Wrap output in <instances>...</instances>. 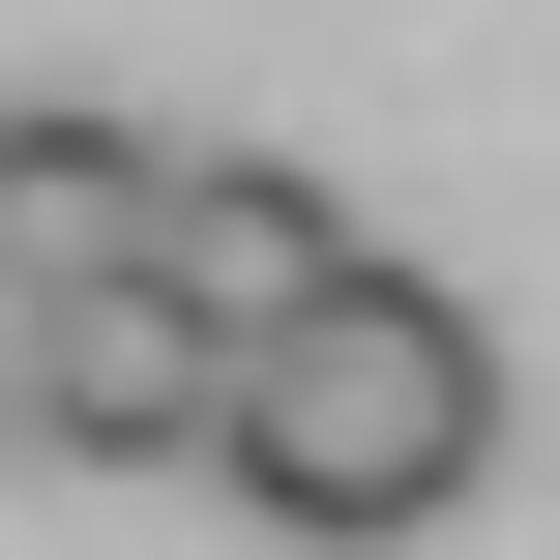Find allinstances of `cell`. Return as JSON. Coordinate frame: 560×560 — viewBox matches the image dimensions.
Wrapping results in <instances>:
<instances>
[{"mask_svg": "<svg viewBox=\"0 0 560 560\" xmlns=\"http://www.w3.org/2000/svg\"><path fill=\"white\" fill-rule=\"evenodd\" d=\"M118 266L207 325V354H266L295 295H354V207L295 177V148H148V207H118Z\"/></svg>", "mask_w": 560, "mask_h": 560, "instance_id": "3", "label": "cell"}, {"mask_svg": "<svg viewBox=\"0 0 560 560\" xmlns=\"http://www.w3.org/2000/svg\"><path fill=\"white\" fill-rule=\"evenodd\" d=\"M207 472H236L295 560H384V532H443V502L502 472V325H472L443 266H354V295H295V325L236 354Z\"/></svg>", "mask_w": 560, "mask_h": 560, "instance_id": "1", "label": "cell"}, {"mask_svg": "<svg viewBox=\"0 0 560 560\" xmlns=\"http://www.w3.org/2000/svg\"><path fill=\"white\" fill-rule=\"evenodd\" d=\"M0 443H30V384H0Z\"/></svg>", "mask_w": 560, "mask_h": 560, "instance_id": "5", "label": "cell"}, {"mask_svg": "<svg viewBox=\"0 0 560 560\" xmlns=\"http://www.w3.org/2000/svg\"><path fill=\"white\" fill-rule=\"evenodd\" d=\"M0 384H30V443H89V472H207V413H236V354H207L148 266H59V295H0Z\"/></svg>", "mask_w": 560, "mask_h": 560, "instance_id": "2", "label": "cell"}, {"mask_svg": "<svg viewBox=\"0 0 560 560\" xmlns=\"http://www.w3.org/2000/svg\"><path fill=\"white\" fill-rule=\"evenodd\" d=\"M118 207H148V148H118V118H0V295L118 266Z\"/></svg>", "mask_w": 560, "mask_h": 560, "instance_id": "4", "label": "cell"}]
</instances>
